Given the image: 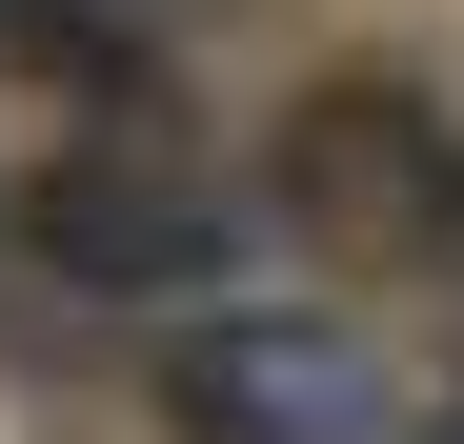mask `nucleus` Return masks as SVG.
I'll return each mask as SVG.
<instances>
[{"label": "nucleus", "instance_id": "f257e3e1", "mask_svg": "<svg viewBox=\"0 0 464 444\" xmlns=\"http://www.w3.org/2000/svg\"><path fill=\"white\" fill-rule=\"evenodd\" d=\"M162 404L202 444H404V363L324 304H202L162 343Z\"/></svg>", "mask_w": 464, "mask_h": 444}, {"label": "nucleus", "instance_id": "f03ea898", "mask_svg": "<svg viewBox=\"0 0 464 444\" xmlns=\"http://www.w3.org/2000/svg\"><path fill=\"white\" fill-rule=\"evenodd\" d=\"M21 243L82 283V304H202L222 283V182L182 162V141H141V121H102V141H61V162L21 182Z\"/></svg>", "mask_w": 464, "mask_h": 444}, {"label": "nucleus", "instance_id": "7ed1b4c3", "mask_svg": "<svg viewBox=\"0 0 464 444\" xmlns=\"http://www.w3.org/2000/svg\"><path fill=\"white\" fill-rule=\"evenodd\" d=\"M283 222L324 263H444L464 243V141L404 82H324V101L283 121Z\"/></svg>", "mask_w": 464, "mask_h": 444}, {"label": "nucleus", "instance_id": "20e7f679", "mask_svg": "<svg viewBox=\"0 0 464 444\" xmlns=\"http://www.w3.org/2000/svg\"><path fill=\"white\" fill-rule=\"evenodd\" d=\"M444 444H464V424H444Z\"/></svg>", "mask_w": 464, "mask_h": 444}]
</instances>
